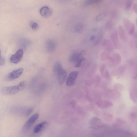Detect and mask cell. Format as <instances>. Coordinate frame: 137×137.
Here are the masks:
<instances>
[{
  "instance_id": "obj_18",
  "label": "cell",
  "mask_w": 137,
  "mask_h": 137,
  "mask_svg": "<svg viewBox=\"0 0 137 137\" xmlns=\"http://www.w3.org/2000/svg\"><path fill=\"white\" fill-rule=\"evenodd\" d=\"M123 24L126 29L128 31L132 24L129 20L127 18L123 19Z\"/></svg>"
},
{
  "instance_id": "obj_21",
  "label": "cell",
  "mask_w": 137,
  "mask_h": 137,
  "mask_svg": "<svg viewBox=\"0 0 137 137\" xmlns=\"http://www.w3.org/2000/svg\"><path fill=\"white\" fill-rule=\"evenodd\" d=\"M133 1H126L125 4V8L126 10H129L133 4Z\"/></svg>"
},
{
  "instance_id": "obj_25",
  "label": "cell",
  "mask_w": 137,
  "mask_h": 137,
  "mask_svg": "<svg viewBox=\"0 0 137 137\" xmlns=\"http://www.w3.org/2000/svg\"><path fill=\"white\" fill-rule=\"evenodd\" d=\"M5 58L1 55V59H0V65L1 66H3L5 64Z\"/></svg>"
},
{
  "instance_id": "obj_1",
  "label": "cell",
  "mask_w": 137,
  "mask_h": 137,
  "mask_svg": "<svg viewBox=\"0 0 137 137\" xmlns=\"http://www.w3.org/2000/svg\"><path fill=\"white\" fill-rule=\"evenodd\" d=\"M102 35V32L100 29L94 28L91 30L85 37L84 43L88 46H94L99 43Z\"/></svg>"
},
{
  "instance_id": "obj_7",
  "label": "cell",
  "mask_w": 137,
  "mask_h": 137,
  "mask_svg": "<svg viewBox=\"0 0 137 137\" xmlns=\"http://www.w3.org/2000/svg\"><path fill=\"white\" fill-rule=\"evenodd\" d=\"M82 53L76 52L71 54L69 57V61L75 65L83 58Z\"/></svg>"
},
{
  "instance_id": "obj_13",
  "label": "cell",
  "mask_w": 137,
  "mask_h": 137,
  "mask_svg": "<svg viewBox=\"0 0 137 137\" xmlns=\"http://www.w3.org/2000/svg\"><path fill=\"white\" fill-rule=\"evenodd\" d=\"M111 38L115 47L117 49H120L121 43L118 34L116 33L113 34L112 35Z\"/></svg>"
},
{
  "instance_id": "obj_28",
  "label": "cell",
  "mask_w": 137,
  "mask_h": 137,
  "mask_svg": "<svg viewBox=\"0 0 137 137\" xmlns=\"http://www.w3.org/2000/svg\"><path fill=\"white\" fill-rule=\"evenodd\" d=\"M136 23L137 25V18L136 20Z\"/></svg>"
},
{
  "instance_id": "obj_6",
  "label": "cell",
  "mask_w": 137,
  "mask_h": 137,
  "mask_svg": "<svg viewBox=\"0 0 137 137\" xmlns=\"http://www.w3.org/2000/svg\"><path fill=\"white\" fill-rule=\"evenodd\" d=\"M78 75L79 72L77 71L71 72L68 77L66 83L67 85L69 86H73L75 82Z\"/></svg>"
},
{
  "instance_id": "obj_11",
  "label": "cell",
  "mask_w": 137,
  "mask_h": 137,
  "mask_svg": "<svg viewBox=\"0 0 137 137\" xmlns=\"http://www.w3.org/2000/svg\"><path fill=\"white\" fill-rule=\"evenodd\" d=\"M48 125V122L45 121L41 122L35 127L33 130L34 133H38L41 132L46 128Z\"/></svg>"
},
{
  "instance_id": "obj_26",
  "label": "cell",
  "mask_w": 137,
  "mask_h": 137,
  "mask_svg": "<svg viewBox=\"0 0 137 137\" xmlns=\"http://www.w3.org/2000/svg\"><path fill=\"white\" fill-rule=\"evenodd\" d=\"M133 10L135 13L137 15V2L133 4Z\"/></svg>"
},
{
  "instance_id": "obj_3",
  "label": "cell",
  "mask_w": 137,
  "mask_h": 137,
  "mask_svg": "<svg viewBox=\"0 0 137 137\" xmlns=\"http://www.w3.org/2000/svg\"><path fill=\"white\" fill-rule=\"evenodd\" d=\"M24 69L22 68H20L14 70L8 74L5 77L6 80L11 81L17 79L22 74Z\"/></svg>"
},
{
  "instance_id": "obj_12",
  "label": "cell",
  "mask_w": 137,
  "mask_h": 137,
  "mask_svg": "<svg viewBox=\"0 0 137 137\" xmlns=\"http://www.w3.org/2000/svg\"><path fill=\"white\" fill-rule=\"evenodd\" d=\"M119 36L121 40L124 41H126L127 38L126 32L122 26L121 25H118V27Z\"/></svg>"
},
{
  "instance_id": "obj_27",
  "label": "cell",
  "mask_w": 137,
  "mask_h": 137,
  "mask_svg": "<svg viewBox=\"0 0 137 137\" xmlns=\"http://www.w3.org/2000/svg\"><path fill=\"white\" fill-rule=\"evenodd\" d=\"M133 78V79H137V67L136 68L135 74Z\"/></svg>"
},
{
  "instance_id": "obj_15",
  "label": "cell",
  "mask_w": 137,
  "mask_h": 137,
  "mask_svg": "<svg viewBox=\"0 0 137 137\" xmlns=\"http://www.w3.org/2000/svg\"><path fill=\"white\" fill-rule=\"evenodd\" d=\"M102 2V0H87L84 1L83 3V6L84 7L87 6L94 4H99Z\"/></svg>"
},
{
  "instance_id": "obj_10",
  "label": "cell",
  "mask_w": 137,
  "mask_h": 137,
  "mask_svg": "<svg viewBox=\"0 0 137 137\" xmlns=\"http://www.w3.org/2000/svg\"><path fill=\"white\" fill-rule=\"evenodd\" d=\"M41 15L43 17H47L52 14V11L51 9L48 6H44L40 10Z\"/></svg>"
},
{
  "instance_id": "obj_19",
  "label": "cell",
  "mask_w": 137,
  "mask_h": 137,
  "mask_svg": "<svg viewBox=\"0 0 137 137\" xmlns=\"http://www.w3.org/2000/svg\"><path fill=\"white\" fill-rule=\"evenodd\" d=\"M107 15V13L106 12H104L97 16L96 17V21L97 22H99L102 20Z\"/></svg>"
},
{
  "instance_id": "obj_9",
  "label": "cell",
  "mask_w": 137,
  "mask_h": 137,
  "mask_svg": "<svg viewBox=\"0 0 137 137\" xmlns=\"http://www.w3.org/2000/svg\"><path fill=\"white\" fill-rule=\"evenodd\" d=\"M58 78V80L59 83L62 84L66 80L67 76V72L66 70L62 69L56 74Z\"/></svg>"
},
{
  "instance_id": "obj_20",
  "label": "cell",
  "mask_w": 137,
  "mask_h": 137,
  "mask_svg": "<svg viewBox=\"0 0 137 137\" xmlns=\"http://www.w3.org/2000/svg\"><path fill=\"white\" fill-rule=\"evenodd\" d=\"M135 30V26L134 23H132L131 26L129 30V33L130 35H133L134 33Z\"/></svg>"
},
{
  "instance_id": "obj_4",
  "label": "cell",
  "mask_w": 137,
  "mask_h": 137,
  "mask_svg": "<svg viewBox=\"0 0 137 137\" xmlns=\"http://www.w3.org/2000/svg\"><path fill=\"white\" fill-rule=\"evenodd\" d=\"M23 54V51L22 49H19L16 53L10 58V60L12 63L16 64L21 60Z\"/></svg>"
},
{
  "instance_id": "obj_8",
  "label": "cell",
  "mask_w": 137,
  "mask_h": 137,
  "mask_svg": "<svg viewBox=\"0 0 137 137\" xmlns=\"http://www.w3.org/2000/svg\"><path fill=\"white\" fill-rule=\"evenodd\" d=\"M57 45L56 42L51 39L48 40L45 43L46 49L49 52L54 51L56 49Z\"/></svg>"
},
{
  "instance_id": "obj_24",
  "label": "cell",
  "mask_w": 137,
  "mask_h": 137,
  "mask_svg": "<svg viewBox=\"0 0 137 137\" xmlns=\"http://www.w3.org/2000/svg\"><path fill=\"white\" fill-rule=\"evenodd\" d=\"M33 111V109L32 108H28L26 111L25 114L26 116H28L30 115Z\"/></svg>"
},
{
  "instance_id": "obj_29",
  "label": "cell",
  "mask_w": 137,
  "mask_h": 137,
  "mask_svg": "<svg viewBox=\"0 0 137 137\" xmlns=\"http://www.w3.org/2000/svg\"><path fill=\"white\" fill-rule=\"evenodd\" d=\"M136 47L137 48V43L136 45Z\"/></svg>"
},
{
  "instance_id": "obj_22",
  "label": "cell",
  "mask_w": 137,
  "mask_h": 137,
  "mask_svg": "<svg viewBox=\"0 0 137 137\" xmlns=\"http://www.w3.org/2000/svg\"><path fill=\"white\" fill-rule=\"evenodd\" d=\"M30 24L31 28L33 30H36L38 27V24L34 21H32L30 22Z\"/></svg>"
},
{
  "instance_id": "obj_23",
  "label": "cell",
  "mask_w": 137,
  "mask_h": 137,
  "mask_svg": "<svg viewBox=\"0 0 137 137\" xmlns=\"http://www.w3.org/2000/svg\"><path fill=\"white\" fill-rule=\"evenodd\" d=\"M85 61V59L83 57L75 65L76 67H80L81 66L82 63Z\"/></svg>"
},
{
  "instance_id": "obj_16",
  "label": "cell",
  "mask_w": 137,
  "mask_h": 137,
  "mask_svg": "<svg viewBox=\"0 0 137 137\" xmlns=\"http://www.w3.org/2000/svg\"><path fill=\"white\" fill-rule=\"evenodd\" d=\"M114 60L116 65L119 64L122 61V57L119 54L115 53L114 56Z\"/></svg>"
},
{
  "instance_id": "obj_5",
  "label": "cell",
  "mask_w": 137,
  "mask_h": 137,
  "mask_svg": "<svg viewBox=\"0 0 137 137\" xmlns=\"http://www.w3.org/2000/svg\"><path fill=\"white\" fill-rule=\"evenodd\" d=\"M39 117V115L38 113H35L24 124V129L28 130L30 128L38 119Z\"/></svg>"
},
{
  "instance_id": "obj_2",
  "label": "cell",
  "mask_w": 137,
  "mask_h": 137,
  "mask_svg": "<svg viewBox=\"0 0 137 137\" xmlns=\"http://www.w3.org/2000/svg\"><path fill=\"white\" fill-rule=\"evenodd\" d=\"M26 86V83L23 81L15 86L3 87L1 90V93L5 95L15 94L23 90L25 88Z\"/></svg>"
},
{
  "instance_id": "obj_17",
  "label": "cell",
  "mask_w": 137,
  "mask_h": 137,
  "mask_svg": "<svg viewBox=\"0 0 137 137\" xmlns=\"http://www.w3.org/2000/svg\"><path fill=\"white\" fill-rule=\"evenodd\" d=\"M84 26L83 24L81 23H79L76 26L75 30L76 32L80 33L82 32L84 29Z\"/></svg>"
},
{
  "instance_id": "obj_14",
  "label": "cell",
  "mask_w": 137,
  "mask_h": 137,
  "mask_svg": "<svg viewBox=\"0 0 137 137\" xmlns=\"http://www.w3.org/2000/svg\"><path fill=\"white\" fill-rule=\"evenodd\" d=\"M127 66L125 65L119 67L114 70L113 75L116 76L121 75L124 72Z\"/></svg>"
}]
</instances>
